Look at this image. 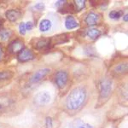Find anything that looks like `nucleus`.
<instances>
[{"label": "nucleus", "instance_id": "nucleus-21", "mask_svg": "<svg viewBox=\"0 0 128 128\" xmlns=\"http://www.w3.org/2000/svg\"><path fill=\"white\" fill-rule=\"evenodd\" d=\"M53 127V121L51 117H47L45 120V128H52Z\"/></svg>", "mask_w": 128, "mask_h": 128}, {"label": "nucleus", "instance_id": "nucleus-4", "mask_svg": "<svg viewBox=\"0 0 128 128\" xmlns=\"http://www.w3.org/2000/svg\"><path fill=\"white\" fill-rule=\"evenodd\" d=\"M68 80V74L64 70H60L56 74L55 76V81L56 86H58L60 89H62L66 86Z\"/></svg>", "mask_w": 128, "mask_h": 128}, {"label": "nucleus", "instance_id": "nucleus-25", "mask_svg": "<svg viewBox=\"0 0 128 128\" xmlns=\"http://www.w3.org/2000/svg\"><path fill=\"white\" fill-rule=\"evenodd\" d=\"M127 16H128V15H127V14H126V15L124 16V17H123V20H125L126 22H127V20H128V18H127Z\"/></svg>", "mask_w": 128, "mask_h": 128}, {"label": "nucleus", "instance_id": "nucleus-8", "mask_svg": "<svg viewBox=\"0 0 128 128\" xmlns=\"http://www.w3.org/2000/svg\"><path fill=\"white\" fill-rule=\"evenodd\" d=\"M68 128H94V127L92 125L82 120L81 119H75L70 122Z\"/></svg>", "mask_w": 128, "mask_h": 128}, {"label": "nucleus", "instance_id": "nucleus-3", "mask_svg": "<svg viewBox=\"0 0 128 128\" xmlns=\"http://www.w3.org/2000/svg\"><path fill=\"white\" fill-rule=\"evenodd\" d=\"M34 101L36 104L40 105V106H44V105L50 104V102L51 101V95L47 90L40 92L35 95Z\"/></svg>", "mask_w": 128, "mask_h": 128}, {"label": "nucleus", "instance_id": "nucleus-23", "mask_svg": "<svg viewBox=\"0 0 128 128\" xmlns=\"http://www.w3.org/2000/svg\"><path fill=\"white\" fill-rule=\"evenodd\" d=\"M44 7H45V5L44 3H38L34 6L35 9L38 10H43L44 9Z\"/></svg>", "mask_w": 128, "mask_h": 128}, {"label": "nucleus", "instance_id": "nucleus-22", "mask_svg": "<svg viewBox=\"0 0 128 128\" xmlns=\"http://www.w3.org/2000/svg\"><path fill=\"white\" fill-rule=\"evenodd\" d=\"M26 26H25V23L24 22H20V25H19V32H20V34L22 35H25L26 34Z\"/></svg>", "mask_w": 128, "mask_h": 128}, {"label": "nucleus", "instance_id": "nucleus-16", "mask_svg": "<svg viewBox=\"0 0 128 128\" xmlns=\"http://www.w3.org/2000/svg\"><path fill=\"white\" fill-rule=\"evenodd\" d=\"M101 34H102L101 31L96 29V28H90L86 32V35H87L88 38H90V40H93L99 38L101 36Z\"/></svg>", "mask_w": 128, "mask_h": 128}, {"label": "nucleus", "instance_id": "nucleus-19", "mask_svg": "<svg viewBox=\"0 0 128 128\" xmlns=\"http://www.w3.org/2000/svg\"><path fill=\"white\" fill-rule=\"evenodd\" d=\"M123 15V12L121 10H112V11L109 12L108 16L110 19L113 20H118Z\"/></svg>", "mask_w": 128, "mask_h": 128}, {"label": "nucleus", "instance_id": "nucleus-18", "mask_svg": "<svg viewBox=\"0 0 128 128\" xmlns=\"http://www.w3.org/2000/svg\"><path fill=\"white\" fill-rule=\"evenodd\" d=\"M13 75V72L11 71H0V81L11 79Z\"/></svg>", "mask_w": 128, "mask_h": 128}, {"label": "nucleus", "instance_id": "nucleus-10", "mask_svg": "<svg viewBox=\"0 0 128 128\" xmlns=\"http://www.w3.org/2000/svg\"><path fill=\"white\" fill-rule=\"evenodd\" d=\"M22 16L20 10H10L5 12V16L10 22H16Z\"/></svg>", "mask_w": 128, "mask_h": 128}, {"label": "nucleus", "instance_id": "nucleus-27", "mask_svg": "<svg viewBox=\"0 0 128 128\" xmlns=\"http://www.w3.org/2000/svg\"><path fill=\"white\" fill-rule=\"evenodd\" d=\"M2 56H3V50L0 48V60L2 58Z\"/></svg>", "mask_w": 128, "mask_h": 128}, {"label": "nucleus", "instance_id": "nucleus-13", "mask_svg": "<svg viewBox=\"0 0 128 128\" xmlns=\"http://www.w3.org/2000/svg\"><path fill=\"white\" fill-rule=\"evenodd\" d=\"M51 44V40L49 38H44V40H40L37 42L36 44V49L38 50H46L50 48Z\"/></svg>", "mask_w": 128, "mask_h": 128}, {"label": "nucleus", "instance_id": "nucleus-9", "mask_svg": "<svg viewBox=\"0 0 128 128\" xmlns=\"http://www.w3.org/2000/svg\"><path fill=\"white\" fill-rule=\"evenodd\" d=\"M8 49H9L10 52L12 53V54L20 52V51L23 49V42L20 40H16L12 41L10 44Z\"/></svg>", "mask_w": 128, "mask_h": 128}, {"label": "nucleus", "instance_id": "nucleus-5", "mask_svg": "<svg viewBox=\"0 0 128 128\" xmlns=\"http://www.w3.org/2000/svg\"><path fill=\"white\" fill-rule=\"evenodd\" d=\"M50 69H49V68H43V69L38 70V71L35 72V73L32 74V76L30 79V82L32 84L38 83V82L41 81L44 78L46 77L50 74Z\"/></svg>", "mask_w": 128, "mask_h": 128}, {"label": "nucleus", "instance_id": "nucleus-6", "mask_svg": "<svg viewBox=\"0 0 128 128\" xmlns=\"http://www.w3.org/2000/svg\"><path fill=\"white\" fill-rule=\"evenodd\" d=\"M34 57L35 56L34 54L32 53V51L26 48H23L20 52L17 53V58L22 62H26L34 60Z\"/></svg>", "mask_w": 128, "mask_h": 128}, {"label": "nucleus", "instance_id": "nucleus-17", "mask_svg": "<svg viewBox=\"0 0 128 128\" xmlns=\"http://www.w3.org/2000/svg\"><path fill=\"white\" fill-rule=\"evenodd\" d=\"M74 9L76 12L81 11L86 7V1L84 0H75L74 2Z\"/></svg>", "mask_w": 128, "mask_h": 128}, {"label": "nucleus", "instance_id": "nucleus-24", "mask_svg": "<svg viewBox=\"0 0 128 128\" xmlns=\"http://www.w3.org/2000/svg\"><path fill=\"white\" fill-rule=\"evenodd\" d=\"M25 26H26V30L31 31L34 28V24H32V22H28L26 23H25Z\"/></svg>", "mask_w": 128, "mask_h": 128}, {"label": "nucleus", "instance_id": "nucleus-28", "mask_svg": "<svg viewBox=\"0 0 128 128\" xmlns=\"http://www.w3.org/2000/svg\"><path fill=\"white\" fill-rule=\"evenodd\" d=\"M2 108H3V105H2L1 104H0V109H1Z\"/></svg>", "mask_w": 128, "mask_h": 128}, {"label": "nucleus", "instance_id": "nucleus-12", "mask_svg": "<svg viewBox=\"0 0 128 128\" xmlns=\"http://www.w3.org/2000/svg\"><path fill=\"white\" fill-rule=\"evenodd\" d=\"M80 25L76 22V20L74 19V16H68L66 17L65 19V26L68 30H72L74 29V28H77Z\"/></svg>", "mask_w": 128, "mask_h": 128}, {"label": "nucleus", "instance_id": "nucleus-20", "mask_svg": "<svg viewBox=\"0 0 128 128\" xmlns=\"http://www.w3.org/2000/svg\"><path fill=\"white\" fill-rule=\"evenodd\" d=\"M11 36V32L8 30H1L0 31V40L2 41H6L9 40V38Z\"/></svg>", "mask_w": 128, "mask_h": 128}, {"label": "nucleus", "instance_id": "nucleus-7", "mask_svg": "<svg viewBox=\"0 0 128 128\" xmlns=\"http://www.w3.org/2000/svg\"><path fill=\"white\" fill-rule=\"evenodd\" d=\"M56 6L58 9V11L62 14H66L68 13V12H73L74 9L73 4H68L67 1L65 0H61V1H57L56 3Z\"/></svg>", "mask_w": 128, "mask_h": 128}, {"label": "nucleus", "instance_id": "nucleus-15", "mask_svg": "<svg viewBox=\"0 0 128 128\" xmlns=\"http://www.w3.org/2000/svg\"><path fill=\"white\" fill-rule=\"evenodd\" d=\"M51 26H52V22L49 19H43L41 20L40 23V30L41 32H48L51 29Z\"/></svg>", "mask_w": 128, "mask_h": 128}, {"label": "nucleus", "instance_id": "nucleus-26", "mask_svg": "<svg viewBox=\"0 0 128 128\" xmlns=\"http://www.w3.org/2000/svg\"><path fill=\"white\" fill-rule=\"evenodd\" d=\"M3 23H4V20H0V31L2 30V28H3Z\"/></svg>", "mask_w": 128, "mask_h": 128}, {"label": "nucleus", "instance_id": "nucleus-11", "mask_svg": "<svg viewBox=\"0 0 128 128\" xmlns=\"http://www.w3.org/2000/svg\"><path fill=\"white\" fill-rule=\"evenodd\" d=\"M99 19H100V16L98 14L94 13V12H90L86 16L84 22H86V23L88 26H94V25H96L98 22Z\"/></svg>", "mask_w": 128, "mask_h": 128}, {"label": "nucleus", "instance_id": "nucleus-1", "mask_svg": "<svg viewBox=\"0 0 128 128\" xmlns=\"http://www.w3.org/2000/svg\"><path fill=\"white\" fill-rule=\"evenodd\" d=\"M87 93L84 87H76L71 90L66 100V106L70 111H76L82 108L86 100Z\"/></svg>", "mask_w": 128, "mask_h": 128}, {"label": "nucleus", "instance_id": "nucleus-14", "mask_svg": "<svg viewBox=\"0 0 128 128\" xmlns=\"http://www.w3.org/2000/svg\"><path fill=\"white\" fill-rule=\"evenodd\" d=\"M127 72V63H120L114 68L113 73L115 75H124Z\"/></svg>", "mask_w": 128, "mask_h": 128}, {"label": "nucleus", "instance_id": "nucleus-2", "mask_svg": "<svg viewBox=\"0 0 128 128\" xmlns=\"http://www.w3.org/2000/svg\"><path fill=\"white\" fill-rule=\"evenodd\" d=\"M112 92V80L109 79H104L99 83V101L102 104L107 101Z\"/></svg>", "mask_w": 128, "mask_h": 128}]
</instances>
